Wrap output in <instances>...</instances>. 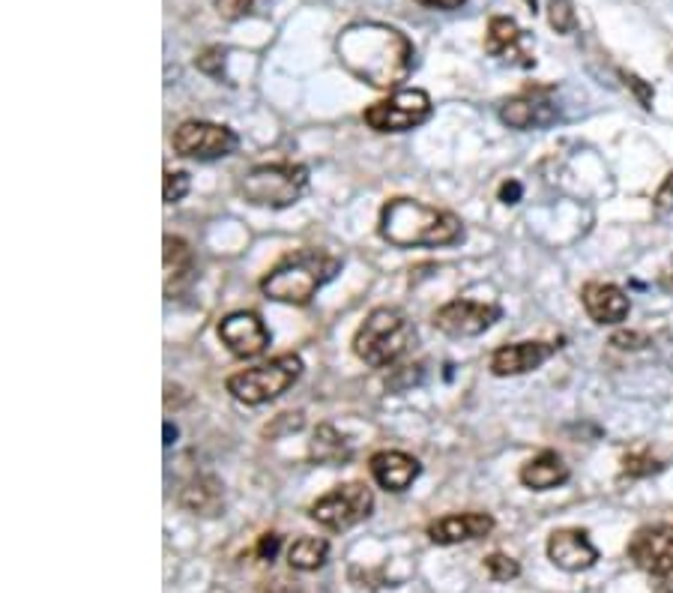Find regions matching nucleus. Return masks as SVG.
<instances>
[{
	"mask_svg": "<svg viewBox=\"0 0 673 593\" xmlns=\"http://www.w3.org/2000/svg\"><path fill=\"white\" fill-rule=\"evenodd\" d=\"M611 345H617V348L628 351V348H643V345H647V339H643V336H638V333H617V336L611 339Z\"/></svg>",
	"mask_w": 673,
	"mask_h": 593,
	"instance_id": "nucleus-34",
	"label": "nucleus"
},
{
	"mask_svg": "<svg viewBox=\"0 0 673 593\" xmlns=\"http://www.w3.org/2000/svg\"><path fill=\"white\" fill-rule=\"evenodd\" d=\"M548 560L562 572H583L595 567L599 548L581 527H560L548 536Z\"/></svg>",
	"mask_w": 673,
	"mask_h": 593,
	"instance_id": "nucleus-14",
	"label": "nucleus"
},
{
	"mask_svg": "<svg viewBox=\"0 0 673 593\" xmlns=\"http://www.w3.org/2000/svg\"><path fill=\"white\" fill-rule=\"evenodd\" d=\"M179 507L189 510L192 515H201V519H216L224 510V495L222 482L216 477H195L189 479L183 491H179Z\"/></svg>",
	"mask_w": 673,
	"mask_h": 593,
	"instance_id": "nucleus-21",
	"label": "nucleus"
},
{
	"mask_svg": "<svg viewBox=\"0 0 673 593\" xmlns=\"http://www.w3.org/2000/svg\"><path fill=\"white\" fill-rule=\"evenodd\" d=\"M189 186L192 181L186 172H165V177H162V198H165V205L183 201L189 195Z\"/></svg>",
	"mask_w": 673,
	"mask_h": 593,
	"instance_id": "nucleus-27",
	"label": "nucleus"
},
{
	"mask_svg": "<svg viewBox=\"0 0 673 593\" xmlns=\"http://www.w3.org/2000/svg\"><path fill=\"white\" fill-rule=\"evenodd\" d=\"M381 237L398 249L452 246L464 240V225L449 210L428 207L416 198H393L381 210Z\"/></svg>",
	"mask_w": 673,
	"mask_h": 593,
	"instance_id": "nucleus-2",
	"label": "nucleus"
},
{
	"mask_svg": "<svg viewBox=\"0 0 673 593\" xmlns=\"http://www.w3.org/2000/svg\"><path fill=\"white\" fill-rule=\"evenodd\" d=\"M521 39H524V34H521L515 19L494 15L491 22H488V34H485V51H488L491 58L518 60L521 67H533L536 60H530L527 55L521 51Z\"/></svg>",
	"mask_w": 673,
	"mask_h": 593,
	"instance_id": "nucleus-19",
	"label": "nucleus"
},
{
	"mask_svg": "<svg viewBox=\"0 0 673 593\" xmlns=\"http://www.w3.org/2000/svg\"><path fill=\"white\" fill-rule=\"evenodd\" d=\"M300 375H303V357L279 354L269 363L252 365V369H243V372L228 377V393L236 402L258 408V405L279 399L281 393H288L300 381Z\"/></svg>",
	"mask_w": 673,
	"mask_h": 593,
	"instance_id": "nucleus-5",
	"label": "nucleus"
},
{
	"mask_svg": "<svg viewBox=\"0 0 673 593\" xmlns=\"http://www.w3.org/2000/svg\"><path fill=\"white\" fill-rule=\"evenodd\" d=\"M369 470L374 482L386 491H407L422 474V465L402 450H381L369 458Z\"/></svg>",
	"mask_w": 673,
	"mask_h": 593,
	"instance_id": "nucleus-16",
	"label": "nucleus"
},
{
	"mask_svg": "<svg viewBox=\"0 0 673 593\" xmlns=\"http://www.w3.org/2000/svg\"><path fill=\"white\" fill-rule=\"evenodd\" d=\"M524 3H527V10H530V12H536V10H538V0H524Z\"/></svg>",
	"mask_w": 673,
	"mask_h": 593,
	"instance_id": "nucleus-39",
	"label": "nucleus"
},
{
	"mask_svg": "<svg viewBox=\"0 0 673 593\" xmlns=\"http://www.w3.org/2000/svg\"><path fill=\"white\" fill-rule=\"evenodd\" d=\"M628 560L638 570L668 579L673 575V525L638 527L626 546Z\"/></svg>",
	"mask_w": 673,
	"mask_h": 593,
	"instance_id": "nucleus-10",
	"label": "nucleus"
},
{
	"mask_svg": "<svg viewBox=\"0 0 673 593\" xmlns=\"http://www.w3.org/2000/svg\"><path fill=\"white\" fill-rule=\"evenodd\" d=\"M560 342H512L500 345L491 354V372L497 377H515L536 372L538 365L560 351Z\"/></svg>",
	"mask_w": 673,
	"mask_h": 593,
	"instance_id": "nucleus-15",
	"label": "nucleus"
},
{
	"mask_svg": "<svg viewBox=\"0 0 673 593\" xmlns=\"http://www.w3.org/2000/svg\"><path fill=\"white\" fill-rule=\"evenodd\" d=\"M416 342V327L402 309L381 306L365 315L353 336V354L371 369H386L402 360Z\"/></svg>",
	"mask_w": 673,
	"mask_h": 593,
	"instance_id": "nucleus-4",
	"label": "nucleus"
},
{
	"mask_svg": "<svg viewBox=\"0 0 673 593\" xmlns=\"http://www.w3.org/2000/svg\"><path fill=\"white\" fill-rule=\"evenodd\" d=\"M548 22L557 34L569 36L578 27V15H575L572 0H548Z\"/></svg>",
	"mask_w": 673,
	"mask_h": 593,
	"instance_id": "nucleus-25",
	"label": "nucleus"
},
{
	"mask_svg": "<svg viewBox=\"0 0 673 593\" xmlns=\"http://www.w3.org/2000/svg\"><path fill=\"white\" fill-rule=\"evenodd\" d=\"M281 593H300V591H281Z\"/></svg>",
	"mask_w": 673,
	"mask_h": 593,
	"instance_id": "nucleus-40",
	"label": "nucleus"
},
{
	"mask_svg": "<svg viewBox=\"0 0 673 593\" xmlns=\"http://www.w3.org/2000/svg\"><path fill=\"white\" fill-rule=\"evenodd\" d=\"M279 546H281L279 534H264L258 539V548H255V551H258L260 560H272L276 555H279Z\"/></svg>",
	"mask_w": 673,
	"mask_h": 593,
	"instance_id": "nucleus-33",
	"label": "nucleus"
},
{
	"mask_svg": "<svg viewBox=\"0 0 673 593\" xmlns=\"http://www.w3.org/2000/svg\"><path fill=\"white\" fill-rule=\"evenodd\" d=\"M581 303L587 309V315L595 321V324H623L631 312V300L626 296V291L611 282H590L583 286Z\"/></svg>",
	"mask_w": 673,
	"mask_h": 593,
	"instance_id": "nucleus-18",
	"label": "nucleus"
},
{
	"mask_svg": "<svg viewBox=\"0 0 673 593\" xmlns=\"http://www.w3.org/2000/svg\"><path fill=\"white\" fill-rule=\"evenodd\" d=\"M494 531V519L488 513H452L428 525V539L438 546H459L483 539Z\"/></svg>",
	"mask_w": 673,
	"mask_h": 593,
	"instance_id": "nucleus-17",
	"label": "nucleus"
},
{
	"mask_svg": "<svg viewBox=\"0 0 673 593\" xmlns=\"http://www.w3.org/2000/svg\"><path fill=\"white\" fill-rule=\"evenodd\" d=\"M623 79H626L628 88L635 91V96H638V100H640V105H643V108H652L655 91H652L650 84H647V81H643V79H638L635 72H623Z\"/></svg>",
	"mask_w": 673,
	"mask_h": 593,
	"instance_id": "nucleus-31",
	"label": "nucleus"
},
{
	"mask_svg": "<svg viewBox=\"0 0 673 593\" xmlns=\"http://www.w3.org/2000/svg\"><path fill=\"white\" fill-rule=\"evenodd\" d=\"M165 294L179 291L192 279L195 270V255H192L189 243L183 237H165Z\"/></svg>",
	"mask_w": 673,
	"mask_h": 593,
	"instance_id": "nucleus-22",
	"label": "nucleus"
},
{
	"mask_svg": "<svg viewBox=\"0 0 673 593\" xmlns=\"http://www.w3.org/2000/svg\"><path fill=\"white\" fill-rule=\"evenodd\" d=\"M198 69H201V72H207V75H213V79H222L224 48L222 46L204 48L201 55H198Z\"/></svg>",
	"mask_w": 673,
	"mask_h": 593,
	"instance_id": "nucleus-29",
	"label": "nucleus"
},
{
	"mask_svg": "<svg viewBox=\"0 0 673 593\" xmlns=\"http://www.w3.org/2000/svg\"><path fill=\"white\" fill-rule=\"evenodd\" d=\"M252 3H255V0H216V10H219V15L228 19V22H236V19H243V15L252 12Z\"/></svg>",
	"mask_w": 673,
	"mask_h": 593,
	"instance_id": "nucleus-30",
	"label": "nucleus"
},
{
	"mask_svg": "<svg viewBox=\"0 0 673 593\" xmlns=\"http://www.w3.org/2000/svg\"><path fill=\"white\" fill-rule=\"evenodd\" d=\"M550 88H530L500 105V120L512 129H545L557 120V103L550 100Z\"/></svg>",
	"mask_w": 673,
	"mask_h": 593,
	"instance_id": "nucleus-13",
	"label": "nucleus"
},
{
	"mask_svg": "<svg viewBox=\"0 0 673 593\" xmlns=\"http://www.w3.org/2000/svg\"><path fill=\"white\" fill-rule=\"evenodd\" d=\"M518 198H521V183L509 181L500 186V201L503 205H518Z\"/></svg>",
	"mask_w": 673,
	"mask_h": 593,
	"instance_id": "nucleus-35",
	"label": "nucleus"
},
{
	"mask_svg": "<svg viewBox=\"0 0 673 593\" xmlns=\"http://www.w3.org/2000/svg\"><path fill=\"white\" fill-rule=\"evenodd\" d=\"M309 456L317 465H345L350 462V446L333 426H317L312 434V444H309Z\"/></svg>",
	"mask_w": 673,
	"mask_h": 593,
	"instance_id": "nucleus-23",
	"label": "nucleus"
},
{
	"mask_svg": "<svg viewBox=\"0 0 673 593\" xmlns=\"http://www.w3.org/2000/svg\"><path fill=\"white\" fill-rule=\"evenodd\" d=\"M416 3H422V7H428V10H459L464 0H416Z\"/></svg>",
	"mask_w": 673,
	"mask_h": 593,
	"instance_id": "nucleus-36",
	"label": "nucleus"
},
{
	"mask_svg": "<svg viewBox=\"0 0 673 593\" xmlns=\"http://www.w3.org/2000/svg\"><path fill=\"white\" fill-rule=\"evenodd\" d=\"M659 470H662V465L652 456H643V453H631V456L623 458V474L626 477H650Z\"/></svg>",
	"mask_w": 673,
	"mask_h": 593,
	"instance_id": "nucleus-28",
	"label": "nucleus"
},
{
	"mask_svg": "<svg viewBox=\"0 0 673 593\" xmlns=\"http://www.w3.org/2000/svg\"><path fill=\"white\" fill-rule=\"evenodd\" d=\"M431 117V96L426 91H395L390 100L369 105L362 120L374 132H410Z\"/></svg>",
	"mask_w": 673,
	"mask_h": 593,
	"instance_id": "nucleus-8",
	"label": "nucleus"
},
{
	"mask_svg": "<svg viewBox=\"0 0 673 593\" xmlns=\"http://www.w3.org/2000/svg\"><path fill=\"white\" fill-rule=\"evenodd\" d=\"M338 58L371 88H398L414 69V46L390 24H350L338 36Z\"/></svg>",
	"mask_w": 673,
	"mask_h": 593,
	"instance_id": "nucleus-1",
	"label": "nucleus"
},
{
	"mask_svg": "<svg viewBox=\"0 0 673 593\" xmlns=\"http://www.w3.org/2000/svg\"><path fill=\"white\" fill-rule=\"evenodd\" d=\"M171 144H174V153L183 160L213 162L231 156L240 144V138L231 126L210 124V120H186L174 129Z\"/></svg>",
	"mask_w": 673,
	"mask_h": 593,
	"instance_id": "nucleus-9",
	"label": "nucleus"
},
{
	"mask_svg": "<svg viewBox=\"0 0 673 593\" xmlns=\"http://www.w3.org/2000/svg\"><path fill=\"white\" fill-rule=\"evenodd\" d=\"M485 572H488L491 582H512V579L521 575V563H518L515 558L503 555V551H494V555L485 558Z\"/></svg>",
	"mask_w": 673,
	"mask_h": 593,
	"instance_id": "nucleus-26",
	"label": "nucleus"
},
{
	"mask_svg": "<svg viewBox=\"0 0 673 593\" xmlns=\"http://www.w3.org/2000/svg\"><path fill=\"white\" fill-rule=\"evenodd\" d=\"M326 558H329V543H326L324 536H300L288 548V567L297 572L321 570Z\"/></svg>",
	"mask_w": 673,
	"mask_h": 593,
	"instance_id": "nucleus-24",
	"label": "nucleus"
},
{
	"mask_svg": "<svg viewBox=\"0 0 673 593\" xmlns=\"http://www.w3.org/2000/svg\"><path fill=\"white\" fill-rule=\"evenodd\" d=\"M655 593H673V575H668L662 584H659V591Z\"/></svg>",
	"mask_w": 673,
	"mask_h": 593,
	"instance_id": "nucleus-38",
	"label": "nucleus"
},
{
	"mask_svg": "<svg viewBox=\"0 0 673 593\" xmlns=\"http://www.w3.org/2000/svg\"><path fill=\"white\" fill-rule=\"evenodd\" d=\"M518 479L533 491H550L557 489V486H562V482H569V465L562 462L560 453L545 450V453H538V456L530 458L527 465H521Z\"/></svg>",
	"mask_w": 673,
	"mask_h": 593,
	"instance_id": "nucleus-20",
	"label": "nucleus"
},
{
	"mask_svg": "<svg viewBox=\"0 0 673 593\" xmlns=\"http://www.w3.org/2000/svg\"><path fill=\"white\" fill-rule=\"evenodd\" d=\"M374 510V495L365 482H341L336 489H329L324 498L312 503V522H317L326 531H350L359 522H365Z\"/></svg>",
	"mask_w": 673,
	"mask_h": 593,
	"instance_id": "nucleus-7",
	"label": "nucleus"
},
{
	"mask_svg": "<svg viewBox=\"0 0 673 593\" xmlns=\"http://www.w3.org/2000/svg\"><path fill=\"white\" fill-rule=\"evenodd\" d=\"M500 321V309L491 303H476V300H449L446 306H440L434 312V327L440 333H446L452 339H471V336H483L485 330H491L494 324Z\"/></svg>",
	"mask_w": 673,
	"mask_h": 593,
	"instance_id": "nucleus-11",
	"label": "nucleus"
},
{
	"mask_svg": "<svg viewBox=\"0 0 673 593\" xmlns=\"http://www.w3.org/2000/svg\"><path fill=\"white\" fill-rule=\"evenodd\" d=\"M341 270V258L326 249H297L291 255H285L264 279H260V291L276 300V303H288V306H305L312 303L314 294L333 282Z\"/></svg>",
	"mask_w": 673,
	"mask_h": 593,
	"instance_id": "nucleus-3",
	"label": "nucleus"
},
{
	"mask_svg": "<svg viewBox=\"0 0 673 593\" xmlns=\"http://www.w3.org/2000/svg\"><path fill=\"white\" fill-rule=\"evenodd\" d=\"M219 339L240 360H255L269 348V330L258 312H231L219 321Z\"/></svg>",
	"mask_w": 673,
	"mask_h": 593,
	"instance_id": "nucleus-12",
	"label": "nucleus"
},
{
	"mask_svg": "<svg viewBox=\"0 0 673 593\" xmlns=\"http://www.w3.org/2000/svg\"><path fill=\"white\" fill-rule=\"evenodd\" d=\"M652 207H655L659 213H671V210H673V172L668 174L662 186H659V193H655V201H652Z\"/></svg>",
	"mask_w": 673,
	"mask_h": 593,
	"instance_id": "nucleus-32",
	"label": "nucleus"
},
{
	"mask_svg": "<svg viewBox=\"0 0 673 593\" xmlns=\"http://www.w3.org/2000/svg\"><path fill=\"white\" fill-rule=\"evenodd\" d=\"M309 186V168L300 162H272V165H258L240 181V195L248 205L255 207H281L297 205Z\"/></svg>",
	"mask_w": 673,
	"mask_h": 593,
	"instance_id": "nucleus-6",
	"label": "nucleus"
},
{
	"mask_svg": "<svg viewBox=\"0 0 673 593\" xmlns=\"http://www.w3.org/2000/svg\"><path fill=\"white\" fill-rule=\"evenodd\" d=\"M662 288L668 291V294H673V270H671V274L662 276Z\"/></svg>",
	"mask_w": 673,
	"mask_h": 593,
	"instance_id": "nucleus-37",
	"label": "nucleus"
}]
</instances>
